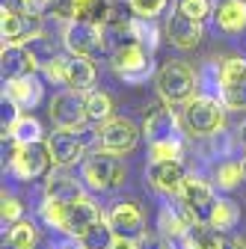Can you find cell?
<instances>
[{"label": "cell", "mask_w": 246, "mask_h": 249, "mask_svg": "<svg viewBox=\"0 0 246 249\" xmlns=\"http://www.w3.org/2000/svg\"><path fill=\"white\" fill-rule=\"evenodd\" d=\"M142 134L148 140V158L151 160H181L184 154V119L166 104L155 113H148Z\"/></svg>", "instance_id": "1"}, {"label": "cell", "mask_w": 246, "mask_h": 249, "mask_svg": "<svg viewBox=\"0 0 246 249\" xmlns=\"http://www.w3.org/2000/svg\"><path fill=\"white\" fill-rule=\"evenodd\" d=\"M125 175H128V166L122 160V154H113L104 148L89 151L86 160L80 163V181L95 193L116 190L119 184H125Z\"/></svg>", "instance_id": "2"}, {"label": "cell", "mask_w": 246, "mask_h": 249, "mask_svg": "<svg viewBox=\"0 0 246 249\" xmlns=\"http://www.w3.org/2000/svg\"><path fill=\"white\" fill-rule=\"evenodd\" d=\"M184 128H187V137L193 140H205L223 131L226 124V104L213 95H196L184 104Z\"/></svg>", "instance_id": "3"}, {"label": "cell", "mask_w": 246, "mask_h": 249, "mask_svg": "<svg viewBox=\"0 0 246 249\" xmlns=\"http://www.w3.org/2000/svg\"><path fill=\"white\" fill-rule=\"evenodd\" d=\"M158 92L169 107H184L199 92V74L181 59H172L158 71Z\"/></svg>", "instance_id": "4"}, {"label": "cell", "mask_w": 246, "mask_h": 249, "mask_svg": "<svg viewBox=\"0 0 246 249\" xmlns=\"http://www.w3.org/2000/svg\"><path fill=\"white\" fill-rule=\"evenodd\" d=\"M110 69L119 80L125 83H145L151 74H155V62H151V51L134 39L122 42L113 48L110 56Z\"/></svg>", "instance_id": "5"}, {"label": "cell", "mask_w": 246, "mask_h": 249, "mask_svg": "<svg viewBox=\"0 0 246 249\" xmlns=\"http://www.w3.org/2000/svg\"><path fill=\"white\" fill-rule=\"evenodd\" d=\"M53 166V154L48 140H36V142H15L12 154H9V172L18 181H39L51 172Z\"/></svg>", "instance_id": "6"}, {"label": "cell", "mask_w": 246, "mask_h": 249, "mask_svg": "<svg viewBox=\"0 0 246 249\" xmlns=\"http://www.w3.org/2000/svg\"><path fill=\"white\" fill-rule=\"evenodd\" d=\"M48 145H51V154H53V166L59 169H69V166H77L86 160L89 148L95 145L98 148V140H95V131H63L56 128L51 137H48Z\"/></svg>", "instance_id": "7"}, {"label": "cell", "mask_w": 246, "mask_h": 249, "mask_svg": "<svg viewBox=\"0 0 246 249\" xmlns=\"http://www.w3.org/2000/svg\"><path fill=\"white\" fill-rule=\"evenodd\" d=\"M48 116L53 122V128L63 131H83L89 124V113H86V92L77 89H63L56 92L48 104Z\"/></svg>", "instance_id": "8"}, {"label": "cell", "mask_w": 246, "mask_h": 249, "mask_svg": "<svg viewBox=\"0 0 246 249\" xmlns=\"http://www.w3.org/2000/svg\"><path fill=\"white\" fill-rule=\"evenodd\" d=\"M63 45L71 56H95L110 48L104 27L89 24V21H63Z\"/></svg>", "instance_id": "9"}, {"label": "cell", "mask_w": 246, "mask_h": 249, "mask_svg": "<svg viewBox=\"0 0 246 249\" xmlns=\"http://www.w3.org/2000/svg\"><path fill=\"white\" fill-rule=\"evenodd\" d=\"M172 199L184 208V213L190 216V223H211V211H213V205H217V193H213V187L205 178L187 175L181 193L172 196Z\"/></svg>", "instance_id": "10"}, {"label": "cell", "mask_w": 246, "mask_h": 249, "mask_svg": "<svg viewBox=\"0 0 246 249\" xmlns=\"http://www.w3.org/2000/svg\"><path fill=\"white\" fill-rule=\"evenodd\" d=\"M95 140H98V148L104 151H113V154H131L137 148V140H140V128L125 119V116H113L101 124H95Z\"/></svg>", "instance_id": "11"}, {"label": "cell", "mask_w": 246, "mask_h": 249, "mask_svg": "<svg viewBox=\"0 0 246 249\" xmlns=\"http://www.w3.org/2000/svg\"><path fill=\"white\" fill-rule=\"evenodd\" d=\"M42 12H18V9H6L0 12V33H3V45H30V39H36L39 33H45L42 24Z\"/></svg>", "instance_id": "12"}, {"label": "cell", "mask_w": 246, "mask_h": 249, "mask_svg": "<svg viewBox=\"0 0 246 249\" xmlns=\"http://www.w3.org/2000/svg\"><path fill=\"white\" fill-rule=\"evenodd\" d=\"M107 223L113 226L116 237H131V240H140L145 234V213L142 208L134 202V199H122L110 208L107 213Z\"/></svg>", "instance_id": "13"}, {"label": "cell", "mask_w": 246, "mask_h": 249, "mask_svg": "<svg viewBox=\"0 0 246 249\" xmlns=\"http://www.w3.org/2000/svg\"><path fill=\"white\" fill-rule=\"evenodd\" d=\"M145 178H148V184H151V190H155V193L178 196L187 172H184L181 160H151L148 169H145Z\"/></svg>", "instance_id": "14"}, {"label": "cell", "mask_w": 246, "mask_h": 249, "mask_svg": "<svg viewBox=\"0 0 246 249\" xmlns=\"http://www.w3.org/2000/svg\"><path fill=\"white\" fill-rule=\"evenodd\" d=\"M0 69H3L6 80H15V77L36 74L42 69V62L30 45H3V51H0Z\"/></svg>", "instance_id": "15"}, {"label": "cell", "mask_w": 246, "mask_h": 249, "mask_svg": "<svg viewBox=\"0 0 246 249\" xmlns=\"http://www.w3.org/2000/svg\"><path fill=\"white\" fill-rule=\"evenodd\" d=\"M42 98H45V86L36 74L6 80L3 86V101H9V107L15 110H33L36 104H42Z\"/></svg>", "instance_id": "16"}, {"label": "cell", "mask_w": 246, "mask_h": 249, "mask_svg": "<svg viewBox=\"0 0 246 249\" xmlns=\"http://www.w3.org/2000/svg\"><path fill=\"white\" fill-rule=\"evenodd\" d=\"M166 39H169L175 48H181V51L199 48V42L205 39L202 21H196V18H190V15H184L181 9H175V12L169 15V21H166Z\"/></svg>", "instance_id": "17"}, {"label": "cell", "mask_w": 246, "mask_h": 249, "mask_svg": "<svg viewBox=\"0 0 246 249\" xmlns=\"http://www.w3.org/2000/svg\"><path fill=\"white\" fill-rule=\"evenodd\" d=\"M101 208L95 205V199H89L86 193L77 199V202H71L69 205V213H66V226H63V234H69V237H74V240H80V234L92 226V223H98L101 220Z\"/></svg>", "instance_id": "18"}, {"label": "cell", "mask_w": 246, "mask_h": 249, "mask_svg": "<svg viewBox=\"0 0 246 249\" xmlns=\"http://www.w3.org/2000/svg\"><path fill=\"white\" fill-rule=\"evenodd\" d=\"M213 24L226 36H240L246 30V0H217L213 3Z\"/></svg>", "instance_id": "19"}, {"label": "cell", "mask_w": 246, "mask_h": 249, "mask_svg": "<svg viewBox=\"0 0 246 249\" xmlns=\"http://www.w3.org/2000/svg\"><path fill=\"white\" fill-rule=\"evenodd\" d=\"M190 226H193V223H190V216L184 213V208H181L178 202L163 205L160 213H158V229H160V234H166V237L175 240V243H178L184 234H187Z\"/></svg>", "instance_id": "20"}, {"label": "cell", "mask_w": 246, "mask_h": 249, "mask_svg": "<svg viewBox=\"0 0 246 249\" xmlns=\"http://www.w3.org/2000/svg\"><path fill=\"white\" fill-rule=\"evenodd\" d=\"M42 134L45 131H42L39 119L30 116V113H24V110H15L12 119L6 122V137L12 142H36V140H42Z\"/></svg>", "instance_id": "21"}, {"label": "cell", "mask_w": 246, "mask_h": 249, "mask_svg": "<svg viewBox=\"0 0 246 249\" xmlns=\"http://www.w3.org/2000/svg\"><path fill=\"white\" fill-rule=\"evenodd\" d=\"M95 62L92 56H69V74H66V86L77 89V92H89L95 86Z\"/></svg>", "instance_id": "22"}, {"label": "cell", "mask_w": 246, "mask_h": 249, "mask_svg": "<svg viewBox=\"0 0 246 249\" xmlns=\"http://www.w3.org/2000/svg\"><path fill=\"white\" fill-rule=\"evenodd\" d=\"M45 196H51V199H59V202H77L80 196H83V184L77 181V178H71V175H66V172H59V175H48V181H45Z\"/></svg>", "instance_id": "23"}, {"label": "cell", "mask_w": 246, "mask_h": 249, "mask_svg": "<svg viewBox=\"0 0 246 249\" xmlns=\"http://www.w3.org/2000/svg\"><path fill=\"white\" fill-rule=\"evenodd\" d=\"M178 243H181V249H220L223 237L211 223H193Z\"/></svg>", "instance_id": "24"}, {"label": "cell", "mask_w": 246, "mask_h": 249, "mask_svg": "<svg viewBox=\"0 0 246 249\" xmlns=\"http://www.w3.org/2000/svg\"><path fill=\"white\" fill-rule=\"evenodd\" d=\"M36 243H39V229L30 220L12 223L3 237V249H36Z\"/></svg>", "instance_id": "25"}, {"label": "cell", "mask_w": 246, "mask_h": 249, "mask_svg": "<svg viewBox=\"0 0 246 249\" xmlns=\"http://www.w3.org/2000/svg\"><path fill=\"white\" fill-rule=\"evenodd\" d=\"M113 9H116L113 0H74V15H71V18L104 27L107 18L113 15Z\"/></svg>", "instance_id": "26"}, {"label": "cell", "mask_w": 246, "mask_h": 249, "mask_svg": "<svg viewBox=\"0 0 246 249\" xmlns=\"http://www.w3.org/2000/svg\"><path fill=\"white\" fill-rule=\"evenodd\" d=\"M113 240H116V231H113V226L107 223V213H104L98 223H92V226L80 234L77 243H80V249H110Z\"/></svg>", "instance_id": "27"}, {"label": "cell", "mask_w": 246, "mask_h": 249, "mask_svg": "<svg viewBox=\"0 0 246 249\" xmlns=\"http://www.w3.org/2000/svg\"><path fill=\"white\" fill-rule=\"evenodd\" d=\"M237 223H240V208H237V202L220 196L217 205H213V211H211V226L217 229V231H231Z\"/></svg>", "instance_id": "28"}, {"label": "cell", "mask_w": 246, "mask_h": 249, "mask_svg": "<svg viewBox=\"0 0 246 249\" xmlns=\"http://www.w3.org/2000/svg\"><path fill=\"white\" fill-rule=\"evenodd\" d=\"M211 181H213V187H220V190H234V187L243 181V160H223V163H217Z\"/></svg>", "instance_id": "29"}, {"label": "cell", "mask_w": 246, "mask_h": 249, "mask_svg": "<svg viewBox=\"0 0 246 249\" xmlns=\"http://www.w3.org/2000/svg\"><path fill=\"white\" fill-rule=\"evenodd\" d=\"M86 113H89V122L92 124H101V122L113 119V98L107 95V92L89 89L86 92Z\"/></svg>", "instance_id": "30"}, {"label": "cell", "mask_w": 246, "mask_h": 249, "mask_svg": "<svg viewBox=\"0 0 246 249\" xmlns=\"http://www.w3.org/2000/svg\"><path fill=\"white\" fill-rule=\"evenodd\" d=\"M131 39L140 42V45H145L151 53H155L158 45H160V30H158V24L151 21V18H137L134 15V21H131Z\"/></svg>", "instance_id": "31"}, {"label": "cell", "mask_w": 246, "mask_h": 249, "mask_svg": "<svg viewBox=\"0 0 246 249\" xmlns=\"http://www.w3.org/2000/svg\"><path fill=\"white\" fill-rule=\"evenodd\" d=\"M39 213H42L45 226H51V229H59V231H63V226H66V213H69V202H59V199L45 196V199H42Z\"/></svg>", "instance_id": "32"}, {"label": "cell", "mask_w": 246, "mask_h": 249, "mask_svg": "<svg viewBox=\"0 0 246 249\" xmlns=\"http://www.w3.org/2000/svg\"><path fill=\"white\" fill-rule=\"evenodd\" d=\"M39 12L53 21H71L74 15V0H36Z\"/></svg>", "instance_id": "33"}, {"label": "cell", "mask_w": 246, "mask_h": 249, "mask_svg": "<svg viewBox=\"0 0 246 249\" xmlns=\"http://www.w3.org/2000/svg\"><path fill=\"white\" fill-rule=\"evenodd\" d=\"M42 74L48 83H63L66 86V74H69V56H51L45 66H42Z\"/></svg>", "instance_id": "34"}, {"label": "cell", "mask_w": 246, "mask_h": 249, "mask_svg": "<svg viewBox=\"0 0 246 249\" xmlns=\"http://www.w3.org/2000/svg\"><path fill=\"white\" fill-rule=\"evenodd\" d=\"M169 0H128V9L137 15V18H151L155 21L158 15H163Z\"/></svg>", "instance_id": "35"}, {"label": "cell", "mask_w": 246, "mask_h": 249, "mask_svg": "<svg viewBox=\"0 0 246 249\" xmlns=\"http://www.w3.org/2000/svg\"><path fill=\"white\" fill-rule=\"evenodd\" d=\"M0 216H3V223H6V226L24 220V205H21V199H15L12 193L3 190V196H0Z\"/></svg>", "instance_id": "36"}, {"label": "cell", "mask_w": 246, "mask_h": 249, "mask_svg": "<svg viewBox=\"0 0 246 249\" xmlns=\"http://www.w3.org/2000/svg\"><path fill=\"white\" fill-rule=\"evenodd\" d=\"M178 9H181L184 15L196 18V21L213 18V3H211V0H178Z\"/></svg>", "instance_id": "37"}, {"label": "cell", "mask_w": 246, "mask_h": 249, "mask_svg": "<svg viewBox=\"0 0 246 249\" xmlns=\"http://www.w3.org/2000/svg\"><path fill=\"white\" fill-rule=\"evenodd\" d=\"M140 249H172V243H169L166 234H142Z\"/></svg>", "instance_id": "38"}, {"label": "cell", "mask_w": 246, "mask_h": 249, "mask_svg": "<svg viewBox=\"0 0 246 249\" xmlns=\"http://www.w3.org/2000/svg\"><path fill=\"white\" fill-rule=\"evenodd\" d=\"M3 6L6 9H18V12H36L39 9L36 0H3Z\"/></svg>", "instance_id": "39"}, {"label": "cell", "mask_w": 246, "mask_h": 249, "mask_svg": "<svg viewBox=\"0 0 246 249\" xmlns=\"http://www.w3.org/2000/svg\"><path fill=\"white\" fill-rule=\"evenodd\" d=\"M110 249H140V240H131V237H116Z\"/></svg>", "instance_id": "40"}, {"label": "cell", "mask_w": 246, "mask_h": 249, "mask_svg": "<svg viewBox=\"0 0 246 249\" xmlns=\"http://www.w3.org/2000/svg\"><path fill=\"white\" fill-rule=\"evenodd\" d=\"M220 249H246V243H243L240 237H223Z\"/></svg>", "instance_id": "41"}, {"label": "cell", "mask_w": 246, "mask_h": 249, "mask_svg": "<svg viewBox=\"0 0 246 249\" xmlns=\"http://www.w3.org/2000/svg\"><path fill=\"white\" fill-rule=\"evenodd\" d=\"M237 142H240V148L246 151V122L240 124V131H237Z\"/></svg>", "instance_id": "42"}, {"label": "cell", "mask_w": 246, "mask_h": 249, "mask_svg": "<svg viewBox=\"0 0 246 249\" xmlns=\"http://www.w3.org/2000/svg\"><path fill=\"white\" fill-rule=\"evenodd\" d=\"M243 181H246V158H243Z\"/></svg>", "instance_id": "43"}, {"label": "cell", "mask_w": 246, "mask_h": 249, "mask_svg": "<svg viewBox=\"0 0 246 249\" xmlns=\"http://www.w3.org/2000/svg\"><path fill=\"white\" fill-rule=\"evenodd\" d=\"M63 249H71V246H63Z\"/></svg>", "instance_id": "44"}]
</instances>
